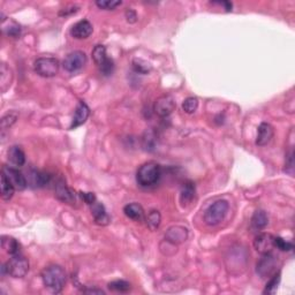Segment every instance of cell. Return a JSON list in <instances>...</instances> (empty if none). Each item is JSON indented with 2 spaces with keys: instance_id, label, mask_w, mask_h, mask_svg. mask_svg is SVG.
<instances>
[{
  "instance_id": "cell-1",
  "label": "cell",
  "mask_w": 295,
  "mask_h": 295,
  "mask_svg": "<svg viewBox=\"0 0 295 295\" xmlns=\"http://www.w3.org/2000/svg\"><path fill=\"white\" fill-rule=\"evenodd\" d=\"M43 284L52 293H60L66 284V272L60 265H49L42 271Z\"/></svg>"
},
{
  "instance_id": "cell-2",
  "label": "cell",
  "mask_w": 295,
  "mask_h": 295,
  "mask_svg": "<svg viewBox=\"0 0 295 295\" xmlns=\"http://www.w3.org/2000/svg\"><path fill=\"white\" fill-rule=\"evenodd\" d=\"M162 175L161 165L155 162H148L137 170L136 181L140 186L150 187L158 182Z\"/></svg>"
},
{
  "instance_id": "cell-3",
  "label": "cell",
  "mask_w": 295,
  "mask_h": 295,
  "mask_svg": "<svg viewBox=\"0 0 295 295\" xmlns=\"http://www.w3.org/2000/svg\"><path fill=\"white\" fill-rule=\"evenodd\" d=\"M229 202L225 199H218L212 203L204 213V221L209 226H216L220 224L229 212Z\"/></svg>"
},
{
  "instance_id": "cell-4",
  "label": "cell",
  "mask_w": 295,
  "mask_h": 295,
  "mask_svg": "<svg viewBox=\"0 0 295 295\" xmlns=\"http://www.w3.org/2000/svg\"><path fill=\"white\" fill-rule=\"evenodd\" d=\"M92 59L103 75L109 76L115 70V64H113L112 59L107 57L106 48L104 45L95 46L94 50H92Z\"/></svg>"
},
{
  "instance_id": "cell-5",
  "label": "cell",
  "mask_w": 295,
  "mask_h": 295,
  "mask_svg": "<svg viewBox=\"0 0 295 295\" xmlns=\"http://www.w3.org/2000/svg\"><path fill=\"white\" fill-rule=\"evenodd\" d=\"M6 273L13 278H23L29 271V261L22 255H14L7 263L5 264Z\"/></svg>"
},
{
  "instance_id": "cell-6",
  "label": "cell",
  "mask_w": 295,
  "mask_h": 295,
  "mask_svg": "<svg viewBox=\"0 0 295 295\" xmlns=\"http://www.w3.org/2000/svg\"><path fill=\"white\" fill-rule=\"evenodd\" d=\"M33 70L42 78H52L58 74L59 61L52 57L38 58L33 63Z\"/></svg>"
},
{
  "instance_id": "cell-7",
  "label": "cell",
  "mask_w": 295,
  "mask_h": 295,
  "mask_svg": "<svg viewBox=\"0 0 295 295\" xmlns=\"http://www.w3.org/2000/svg\"><path fill=\"white\" fill-rule=\"evenodd\" d=\"M87 64V55L82 51H74L72 53L67 54L63 61V67L66 72L74 73L78 72Z\"/></svg>"
},
{
  "instance_id": "cell-8",
  "label": "cell",
  "mask_w": 295,
  "mask_h": 295,
  "mask_svg": "<svg viewBox=\"0 0 295 295\" xmlns=\"http://www.w3.org/2000/svg\"><path fill=\"white\" fill-rule=\"evenodd\" d=\"M277 266V258L273 256L272 253L264 254L263 257L257 262L256 272L261 278H269L275 273Z\"/></svg>"
},
{
  "instance_id": "cell-9",
  "label": "cell",
  "mask_w": 295,
  "mask_h": 295,
  "mask_svg": "<svg viewBox=\"0 0 295 295\" xmlns=\"http://www.w3.org/2000/svg\"><path fill=\"white\" fill-rule=\"evenodd\" d=\"M175 106L177 105H175L174 98L170 95H164V96H161L156 100L153 111L161 118H166L175 110Z\"/></svg>"
},
{
  "instance_id": "cell-10",
  "label": "cell",
  "mask_w": 295,
  "mask_h": 295,
  "mask_svg": "<svg viewBox=\"0 0 295 295\" xmlns=\"http://www.w3.org/2000/svg\"><path fill=\"white\" fill-rule=\"evenodd\" d=\"M1 174H4L9 182L13 184L15 190H23L27 187L28 183L26 177L16 168L5 165L1 168Z\"/></svg>"
},
{
  "instance_id": "cell-11",
  "label": "cell",
  "mask_w": 295,
  "mask_h": 295,
  "mask_svg": "<svg viewBox=\"0 0 295 295\" xmlns=\"http://www.w3.org/2000/svg\"><path fill=\"white\" fill-rule=\"evenodd\" d=\"M254 248L260 254H270L275 249V236L270 233H261L254 240Z\"/></svg>"
},
{
  "instance_id": "cell-12",
  "label": "cell",
  "mask_w": 295,
  "mask_h": 295,
  "mask_svg": "<svg viewBox=\"0 0 295 295\" xmlns=\"http://www.w3.org/2000/svg\"><path fill=\"white\" fill-rule=\"evenodd\" d=\"M89 115H90V109L84 101H79L78 106H76L75 112H74V116L72 120V124H70V129L78 128L80 126L84 124L87 121V119L89 118Z\"/></svg>"
},
{
  "instance_id": "cell-13",
  "label": "cell",
  "mask_w": 295,
  "mask_h": 295,
  "mask_svg": "<svg viewBox=\"0 0 295 295\" xmlns=\"http://www.w3.org/2000/svg\"><path fill=\"white\" fill-rule=\"evenodd\" d=\"M187 238H188V230L182 226H172L165 234L166 241L173 245L182 244L183 241H186Z\"/></svg>"
},
{
  "instance_id": "cell-14",
  "label": "cell",
  "mask_w": 295,
  "mask_h": 295,
  "mask_svg": "<svg viewBox=\"0 0 295 295\" xmlns=\"http://www.w3.org/2000/svg\"><path fill=\"white\" fill-rule=\"evenodd\" d=\"M54 193L57 198L60 199V201L68 203V204L75 203V194L66 186V182L63 179L57 181V183L54 186Z\"/></svg>"
},
{
  "instance_id": "cell-15",
  "label": "cell",
  "mask_w": 295,
  "mask_h": 295,
  "mask_svg": "<svg viewBox=\"0 0 295 295\" xmlns=\"http://www.w3.org/2000/svg\"><path fill=\"white\" fill-rule=\"evenodd\" d=\"M92 30H94L92 24L88 20H82L74 24L72 29H70V33H72L74 38L84 39L91 35Z\"/></svg>"
},
{
  "instance_id": "cell-16",
  "label": "cell",
  "mask_w": 295,
  "mask_h": 295,
  "mask_svg": "<svg viewBox=\"0 0 295 295\" xmlns=\"http://www.w3.org/2000/svg\"><path fill=\"white\" fill-rule=\"evenodd\" d=\"M273 134H275V131H273L272 126L267 124V122H262L257 131L256 144L258 147L266 146V144L272 140Z\"/></svg>"
},
{
  "instance_id": "cell-17",
  "label": "cell",
  "mask_w": 295,
  "mask_h": 295,
  "mask_svg": "<svg viewBox=\"0 0 295 295\" xmlns=\"http://www.w3.org/2000/svg\"><path fill=\"white\" fill-rule=\"evenodd\" d=\"M91 207V213L92 217H94L95 223L98 224V225L101 226H106L107 224L110 223V216L107 214V212L105 210V207L99 202H95L94 204L90 205Z\"/></svg>"
},
{
  "instance_id": "cell-18",
  "label": "cell",
  "mask_w": 295,
  "mask_h": 295,
  "mask_svg": "<svg viewBox=\"0 0 295 295\" xmlns=\"http://www.w3.org/2000/svg\"><path fill=\"white\" fill-rule=\"evenodd\" d=\"M51 182V175L44 172L30 171L29 172V183L36 188H41Z\"/></svg>"
},
{
  "instance_id": "cell-19",
  "label": "cell",
  "mask_w": 295,
  "mask_h": 295,
  "mask_svg": "<svg viewBox=\"0 0 295 295\" xmlns=\"http://www.w3.org/2000/svg\"><path fill=\"white\" fill-rule=\"evenodd\" d=\"M195 184L192 181H187L186 183H183L180 193V201L182 203V205L187 207V205L192 204L193 199L195 198Z\"/></svg>"
},
{
  "instance_id": "cell-20",
  "label": "cell",
  "mask_w": 295,
  "mask_h": 295,
  "mask_svg": "<svg viewBox=\"0 0 295 295\" xmlns=\"http://www.w3.org/2000/svg\"><path fill=\"white\" fill-rule=\"evenodd\" d=\"M7 156H8V161L14 166H18V167H20V166H23L24 163H26V155H24L23 150L17 146H13L9 148Z\"/></svg>"
},
{
  "instance_id": "cell-21",
  "label": "cell",
  "mask_w": 295,
  "mask_h": 295,
  "mask_svg": "<svg viewBox=\"0 0 295 295\" xmlns=\"http://www.w3.org/2000/svg\"><path fill=\"white\" fill-rule=\"evenodd\" d=\"M269 224V218L265 211L256 210L251 218V229L255 230H262Z\"/></svg>"
},
{
  "instance_id": "cell-22",
  "label": "cell",
  "mask_w": 295,
  "mask_h": 295,
  "mask_svg": "<svg viewBox=\"0 0 295 295\" xmlns=\"http://www.w3.org/2000/svg\"><path fill=\"white\" fill-rule=\"evenodd\" d=\"M124 212L126 216L135 221H141L144 217V210L142 205H140L138 203H131V204H127L124 208Z\"/></svg>"
},
{
  "instance_id": "cell-23",
  "label": "cell",
  "mask_w": 295,
  "mask_h": 295,
  "mask_svg": "<svg viewBox=\"0 0 295 295\" xmlns=\"http://www.w3.org/2000/svg\"><path fill=\"white\" fill-rule=\"evenodd\" d=\"M1 248L4 249L6 253L12 255V256L20 254L21 251L20 244L14 238L7 235H4L1 238Z\"/></svg>"
},
{
  "instance_id": "cell-24",
  "label": "cell",
  "mask_w": 295,
  "mask_h": 295,
  "mask_svg": "<svg viewBox=\"0 0 295 295\" xmlns=\"http://www.w3.org/2000/svg\"><path fill=\"white\" fill-rule=\"evenodd\" d=\"M157 134L155 131H152L151 128L147 129L146 133L143 134L142 137V147L143 149L146 150V151H153V150L157 148V142H158V140H157Z\"/></svg>"
},
{
  "instance_id": "cell-25",
  "label": "cell",
  "mask_w": 295,
  "mask_h": 295,
  "mask_svg": "<svg viewBox=\"0 0 295 295\" xmlns=\"http://www.w3.org/2000/svg\"><path fill=\"white\" fill-rule=\"evenodd\" d=\"M0 179H1V184H0V187H1V198L5 199V201H8V199L13 197L15 188L4 174H1Z\"/></svg>"
},
{
  "instance_id": "cell-26",
  "label": "cell",
  "mask_w": 295,
  "mask_h": 295,
  "mask_svg": "<svg viewBox=\"0 0 295 295\" xmlns=\"http://www.w3.org/2000/svg\"><path fill=\"white\" fill-rule=\"evenodd\" d=\"M162 216L158 210H151L147 216V225L151 230H156L161 225Z\"/></svg>"
},
{
  "instance_id": "cell-27",
  "label": "cell",
  "mask_w": 295,
  "mask_h": 295,
  "mask_svg": "<svg viewBox=\"0 0 295 295\" xmlns=\"http://www.w3.org/2000/svg\"><path fill=\"white\" fill-rule=\"evenodd\" d=\"M198 107V99L196 97H188L183 100L182 110L187 115H193Z\"/></svg>"
},
{
  "instance_id": "cell-28",
  "label": "cell",
  "mask_w": 295,
  "mask_h": 295,
  "mask_svg": "<svg viewBox=\"0 0 295 295\" xmlns=\"http://www.w3.org/2000/svg\"><path fill=\"white\" fill-rule=\"evenodd\" d=\"M109 288L111 291L119 292V293H127L131 291V284L125 280H115L110 282Z\"/></svg>"
},
{
  "instance_id": "cell-29",
  "label": "cell",
  "mask_w": 295,
  "mask_h": 295,
  "mask_svg": "<svg viewBox=\"0 0 295 295\" xmlns=\"http://www.w3.org/2000/svg\"><path fill=\"white\" fill-rule=\"evenodd\" d=\"M279 281H280V272L275 273L272 276V278L267 281V284L265 286V290L263 291L264 294H275L277 288H278Z\"/></svg>"
},
{
  "instance_id": "cell-30",
  "label": "cell",
  "mask_w": 295,
  "mask_h": 295,
  "mask_svg": "<svg viewBox=\"0 0 295 295\" xmlns=\"http://www.w3.org/2000/svg\"><path fill=\"white\" fill-rule=\"evenodd\" d=\"M133 68L138 74H149L151 72V65L142 59H134Z\"/></svg>"
},
{
  "instance_id": "cell-31",
  "label": "cell",
  "mask_w": 295,
  "mask_h": 295,
  "mask_svg": "<svg viewBox=\"0 0 295 295\" xmlns=\"http://www.w3.org/2000/svg\"><path fill=\"white\" fill-rule=\"evenodd\" d=\"M4 33L9 37H13V38H17L21 35V28L18 24L15 22H9L8 26H4Z\"/></svg>"
},
{
  "instance_id": "cell-32",
  "label": "cell",
  "mask_w": 295,
  "mask_h": 295,
  "mask_svg": "<svg viewBox=\"0 0 295 295\" xmlns=\"http://www.w3.org/2000/svg\"><path fill=\"white\" fill-rule=\"evenodd\" d=\"M122 2L119 0H98L96 1V5L100 9H106V11H112L121 5Z\"/></svg>"
},
{
  "instance_id": "cell-33",
  "label": "cell",
  "mask_w": 295,
  "mask_h": 295,
  "mask_svg": "<svg viewBox=\"0 0 295 295\" xmlns=\"http://www.w3.org/2000/svg\"><path fill=\"white\" fill-rule=\"evenodd\" d=\"M275 248H278L281 251H291L293 249V244L286 241L280 236H275Z\"/></svg>"
},
{
  "instance_id": "cell-34",
  "label": "cell",
  "mask_w": 295,
  "mask_h": 295,
  "mask_svg": "<svg viewBox=\"0 0 295 295\" xmlns=\"http://www.w3.org/2000/svg\"><path fill=\"white\" fill-rule=\"evenodd\" d=\"M17 119V115L16 113H7L5 116H2L1 119V129L2 131H5V129H7L9 127H12L15 122H16Z\"/></svg>"
},
{
  "instance_id": "cell-35",
  "label": "cell",
  "mask_w": 295,
  "mask_h": 295,
  "mask_svg": "<svg viewBox=\"0 0 295 295\" xmlns=\"http://www.w3.org/2000/svg\"><path fill=\"white\" fill-rule=\"evenodd\" d=\"M80 196H81L83 201L87 203L88 205H92L97 201L96 196H95L94 193H80Z\"/></svg>"
},
{
  "instance_id": "cell-36",
  "label": "cell",
  "mask_w": 295,
  "mask_h": 295,
  "mask_svg": "<svg viewBox=\"0 0 295 295\" xmlns=\"http://www.w3.org/2000/svg\"><path fill=\"white\" fill-rule=\"evenodd\" d=\"M286 168L285 171L287 173L293 174V168H294V161H293V151L290 152V155L287 156V161H286Z\"/></svg>"
},
{
  "instance_id": "cell-37",
  "label": "cell",
  "mask_w": 295,
  "mask_h": 295,
  "mask_svg": "<svg viewBox=\"0 0 295 295\" xmlns=\"http://www.w3.org/2000/svg\"><path fill=\"white\" fill-rule=\"evenodd\" d=\"M78 11H79L78 6H70V7L61 9V11L59 12V15H60V16H67V15L76 13V12H78Z\"/></svg>"
},
{
  "instance_id": "cell-38",
  "label": "cell",
  "mask_w": 295,
  "mask_h": 295,
  "mask_svg": "<svg viewBox=\"0 0 295 295\" xmlns=\"http://www.w3.org/2000/svg\"><path fill=\"white\" fill-rule=\"evenodd\" d=\"M126 17H127V21H128V22L134 23V22H136L137 15H136V13H135V12L133 11V9H127V12H126Z\"/></svg>"
},
{
  "instance_id": "cell-39",
  "label": "cell",
  "mask_w": 295,
  "mask_h": 295,
  "mask_svg": "<svg viewBox=\"0 0 295 295\" xmlns=\"http://www.w3.org/2000/svg\"><path fill=\"white\" fill-rule=\"evenodd\" d=\"M85 292H87V293H92V294H104V292L101 290H89Z\"/></svg>"
}]
</instances>
